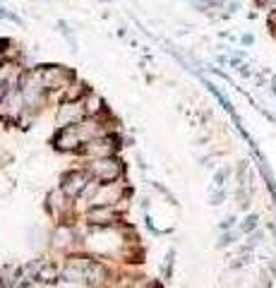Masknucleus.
<instances>
[{"mask_svg": "<svg viewBox=\"0 0 276 288\" xmlns=\"http://www.w3.org/2000/svg\"><path fill=\"white\" fill-rule=\"evenodd\" d=\"M55 276H58V269H55L53 264H48V262H38V269H36L38 281H53Z\"/></svg>", "mask_w": 276, "mask_h": 288, "instance_id": "7", "label": "nucleus"}, {"mask_svg": "<svg viewBox=\"0 0 276 288\" xmlns=\"http://www.w3.org/2000/svg\"><path fill=\"white\" fill-rule=\"evenodd\" d=\"M87 182H89V176L84 171H70L65 178H63V192L68 197H77L87 190Z\"/></svg>", "mask_w": 276, "mask_h": 288, "instance_id": "4", "label": "nucleus"}, {"mask_svg": "<svg viewBox=\"0 0 276 288\" xmlns=\"http://www.w3.org/2000/svg\"><path fill=\"white\" fill-rule=\"evenodd\" d=\"M82 118H84V106H82L79 101H68V104H63L60 110H58V123L63 127L79 125Z\"/></svg>", "mask_w": 276, "mask_h": 288, "instance_id": "3", "label": "nucleus"}, {"mask_svg": "<svg viewBox=\"0 0 276 288\" xmlns=\"http://www.w3.org/2000/svg\"><path fill=\"white\" fill-rule=\"evenodd\" d=\"M108 218H113V212L108 207H96L89 212V221H94V223H108Z\"/></svg>", "mask_w": 276, "mask_h": 288, "instance_id": "8", "label": "nucleus"}, {"mask_svg": "<svg viewBox=\"0 0 276 288\" xmlns=\"http://www.w3.org/2000/svg\"><path fill=\"white\" fill-rule=\"evenodd\" d=\"M257 226V216H250L247 221H245V226H242V231H252Z\"/></svg>", "mask_w": 276, "mask_h": 288, "instance_id": "11", "label": "nucleus"}, {"mask_svg": "<svg viewBox=\"0 0 276 288\" xmlns=\"http://www.w3.org/2000/svg\"><path fill=\"white\" fill-rule=\"evenodd\" d=\"M115 149V140L113 137H96V140H89V146H87V154L92 156H99V159H108Z\"/></svg>", "mask_w": 276, "mask_h": 288, "instance_id": "6", "label": "nucleus"}, {"mask_svg": "<svg viewBox=\"0 0 276 288\" xmlns=\"http://www.w3.org/2000/svg\"><path fill=\"white\" fill-rule=\"evenodd\" d=\"M82 106H84V113L94 115V113H99V110L104 108V101H101V99H99L96 94H89V96H87V101H84Z\"/></svg>", "mask_w": 276, "mask_h": 288, "instance_id": "9", "label": "nucleus"}, {"mask_svg": "<svg viewBox=\"0 0 276 288\" xmlns=\"http://www.w3.org/2000/svg\"><path fill=\"white\" fill-rule=\"evenodd\" d=\"M84 94H87V87H84L82 82H74L72 89H68L65 96H68V101H77V99H79V96H84Z\"/></svg>", "mask_w": 276, "mask_h": 288, "instance_id": "10", "label": "nucleus"}, {"mask_svg": "<svg viewBox=\"0 0 276 288\" xmlns=\"http://www.w3.org/2000/svg\"><path fill=\"white\" fill-rule=\"evenodd\" d=\"M53 144H55V149H60V151H74V149H79L82 137H79V132H77V125L60 127L58 135L53 137Z\"/></svg>", "mask_w": 276, "mask_h": 288, "instance_id": "2", "label": "nucleus"}, {"mask_svg": "<svg viewBox=\"0 0 276 288\" xmlns=\"http://www.w3.org/2000/svg\"><path fill=\"white\" fill-rule=\"evenodd\" d=\"M38 77H41V84L46 91L53 89H65L72 79V72L60 68V65H46V68H38Z\"/></svg>", "mask_w": 276, "mask_h": 288, "instance_id": "1", "label": "nucleus"}, {"mask_svg": "<svg viewBox=\"0 0 276 288\" xmlns=\"http://www.w3.org/2000/svg\"><path fill=\"white\" fill-rule=\"evenodd\" d=\"M92 173L96 176L99 180H104V182H110V180H115L120 176V163L115 161V159H96L92 163Z\"/></svg>", "mask_w": 276, "mask_h": 288, "instance_id": "5", "label": "nucleus"}, {"mask_svg": "<svg viewBox=\"0 0 276 288\" xmlns=\"http://www.w3.org/2000/svg\"><path fill=\"white\" fill-rule=\"evenodd\" d=\"M0 288H5V286H2V279H0Z\"/></svg>", "mask_w": 276, "mask_h": 288, "instance_id": "12", "label": "nucleus"}]
</instances>
